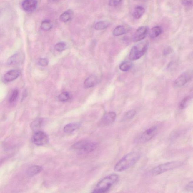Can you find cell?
Instances as JSON below:
<instances>
[{"instance_id": "obj_1", "label": "cell", "mask_w": 193, "mask_h": 193, "mask_svg": "<svg viewBox=\"0 0 193 193\" xmlns=\"http://www.w3.org/2000/svg\"><path fill=\"white\" fill-rule=\"evenodd\" d=\"M140 158V154L137 151H133L123 157L115 165L114 170L116 172L126 171L133 166Z\"/></svg>"}, {"instance_id": "obj_2", "label": "cell", "mask_w": 193, "mask_h": 193, "mask_svg": "<svg viewBox=\"0 0 193 193\" xmlns=\"http://www.w3.org/2000/svg\"><path fill=\"white\" fill-rule=\"evenodd\" d=\"M119 178V175L116 174L108 175L103 178L97 183L92 193H103L107 192L118 181Z\"/></svg>"}, {"instance_id": "obj_3", "label": "cell", "mask_w": 193, "mask_h": 193, "mask_svg": "<svg viewBox=\"0 0 193 193\" xmlns=\"http://www.w3.org/2000/svg\"><path fill=\"white\" fill-rule=\"evenodd\" d=\"M184 164L183 162L174 161L160 165L152 169L149 172V175L154 176L159 175L170 170L180 167Z\"/></svg>"}, {"instance_id": "obj_4", "label": "cell", "mask_w": 193, "mask_h": 193, "mask_svg": "<svg viewBox=\"0 0 193 193\" xmlns=\"http://www.w3.org/2000/svg\"><path fill=\"white\" fill-rule=\"evenodd\" d=\"M97 143L89 140H82L75 143L72 146L73 149L85 154L93 152L97 148Z\"/></svg>"}, {"instance_id": "obj_5", "label": "cell", "mask_w": 193, "mask_h": 193, "mask_svg": "<svg viewBox=\"0 0 193 193\" xmlns=\"http://www.w3.org/2000/svg\"><path fill=\"white\" fill-rule=\"evenodd\" d=\"M148 47V44L147 42L141 43L133 47L130 53V59L131 60L139 59L147 51Z\"/></svg>"}, {"instance_id": "obj_6", "label": "cell", "mask_w": 193, "mask_h": 193, "mask_svg": "<svg viewBox=\"0 0 193 193\" xmlns=\"http://www.w3.org/2000/svg\"><path fill=\"white\" fill-rule=\"evenodd\" d=\"M157 128L156 126H153L146 130L136 139L137 143H143L149 141L156 134Z\"/></svg>"}, {"instance_id": "obj_7", "label": "cell", "mask_w": 193, "mask_h": 193, "mask_svg": "<svg viewBox=\"0 0 193 193\" xmlns=\"http://www.w3.org/2000/svg\"><path fill=\"white\" fill-rule=\"evenodd\" d=\"M48 140L49 138L47 135L42 131H36L31 137L32 142L37 146L46 144L48 143Z\"/></svg>"}, {"instance_id": "obj_8", "label": "cell", "mask_w": 193, "mask_h": 193, "mask_svg": "<svg viewBox=\"0 0 193 193\" xmlns=\"http://www.w3.org/2000/svg\"><path fill=\"white\" fill-rule=\"evenodd\" d=\"M193 77V70H189L184 72L176 79L174 83L175 88H179L186 84Z\"/></svg>"}, {"instance_id": "obj_9", "label": "cell", "mask_w": 193, "mask_h": 193, "mask_svg": "<svg viewBox=\"0 0 193 193\" xmlns=\"http://www.w3.org/2000/svg\"><path fill=\"white\" fill-rule=\"evenodd\" d=\"M116 117V114L114 112H109L106 113L102 118L99 124L102 127L110 125L115 121Z\"/></svg>"}, {"instance_id": "obj_10", "label": "cell", "mask_w": 193, "mask_h": 193, "mask_svg": "<svg viewBox=\"0 0 193 193\" xmlns=\"http://www.w3.org/2000/svg\"><path fill=\"white\" fill-rule=\"evenodd\" d=\"M148 32V29L147 26L140 27L135 31L133 36V41L137 42L142 41L145 38Z\"/></svg>"}, {"instance_id": "obj_11", "label": "cell", "mask_w": 193, "mask_h": 193, "mask_svg": "<svg viewBox=\"0 0 193 193\" xmlns=\"http://www.w3.org/2000/svg\"><path fill=\"white\" fill-rule=\"evenodd\" d=\"M24 54L22 52H19L15 54L9 59L7 60V64L9 65H18L21 64L24 60Z\"/></svg>"}, {"instance_id": "obj_12", "label": "cell", "mask_w": 193, "mask_h": 193, "mask_svg": "<svg viewBox=\"0 0 193 193\" xmlns=\"http://www.w3.org/2000/svg\"><path fill=\"white\" fill-rule=\"evenodd\" d=\"M37 5L36 0H24L22 3L23 9L27 12L34 11L37 8Z\"/></svg>"}, {"instance_id": "obj_13", "label": "cell", "mask_w": 193, "mask_h": 193, "mask_svg": "<svg viewBox=\"0 0 193 193\" xmlns=\"http://www.w3.org/2000/svg\"><path fill=\"white\" fill-rule=\"evenodd\" d=\"M20 74L19 71L13 69L8 71L4 76V79L5 81L9 82L16 80Z\"/></svg>"}, {"instance_id": "obj_14", "label": "cell", "mask_w": 193, "mask_h": 193, "mask_svg": "<svg viewBox=\"0 0 193 193\" xmlns=\"http://www.w3.org/2000/svg\"><path fill=\"white\" fill-rule=\"evenodd\" d=\"M98 79L95 75H92L88 77L84 83V87L85 88H89L94 86L97 84Z\"/></svg>"}, {"instance_id": "obj_15", "label": "cell", "mask_w": 193, "mask_h": 193, "mask_svg": "<svg viewBox=\"0 0 193 193\" xmlns=\"http://www.w3.org/2000/svg\"><path fill=\"white\" fill-rule=\"evenodd\" d=\"M81 124L78 122H73L69 123L64 127V130L66 133H71L80 128Z\"/></svg>"}, {"instance_id": "obj_16", "label": "cell", "mask_w": 193, "mask_h": 193, "mask_svg": "<svg viewBox=\"0 0 193 193\" xmlns=\"http://www.w3.org/2000/svg\"><path fill=\"white\" fill-rule=\"evenodd\" d=\"M42 170V167L41 166H33L28 169L27 174L29 176L33 177L39 173Z\"/></svg>"}, {"instance_id": "obj_17", "label": "cell", "mask_w": 193, "mask_h": 193, "mask_svg": "<svg viewBox=\"0 0 193 193\" xmlns=\"http://www.w3.org/2000/svg\"><path fill=\"white\" fill-rule=\"evenodd\" d=\"M73 15V12L71 10H68L64 12L60 16V19L63 22H67L72 19Z\"/></svg>"}, {"instance_id": "obj_18", "label": "cell", "mask_w": 193, "mask_h": 193, "mask_svg": "<svg viewBox=\"0 0 193 193\" xmlns=\"http://www.w3.org/2000/svg\"><path fill=\"white\" fill-rule=\"evenodd\" d=\"M144 12L145 9L142 6H137L133 12V16L136 19H139L143 16Z\"/></svg>"}, {"instance_id": "obj_19", "label": "cell", "mask_w": 193, "mask_h": 193, "mask_svg": "<svg viewBox=\"0 0 193 193\" xmlns=\"http://www.w3.org/2000/svg\"><path fill=\"white\" fill-rule=\"evenodd\" d=\"M110 25L109 22L107 21H100L96 23L95 25V29L97 30H103L106 29Z\"/></svg>"}, {"instance_id": "obj_20", "label": "cell", "mask_w": 193, "mask_h": 193, "mask_svg": "<svg viewBox=\"0 0 193 193\" xmlns=\"http://www.w3.org/2000/svg\"><path fill=\"white\" fill-rule=\"evenodd\" d=\"M162 33L161 28L159 26L154 27L150 31L149 34L152 38H155L160 35Z\"/></svg>"}, {"instance_id": "obj_21", "label": "cell", "mask_w": 193, "mask_h": 193, "mask_svg": "<svg viewBox=\"0 0 193 193\" xmlns=\"http://www.w3.org/2000/svg\"><path fill=\"white\" fill-rule=\"evenodd\" d=\"M127 30L122 25H119L115 28L113 32V35L115 36H119L125 34Z\"/></svg>"}, {"instance_id": "obj_22", "label": "cell", "mask_w": 193, "mask_h": 193, "mask_svg": "<svg viewBox=\"0 0 193 193\" xmlns=\"http://www.w3.org/2000/svg\"><path fill=\"white\" fill-rule=\"evenodd\" d=\"M132 66V63L129 61H123L119 66V68L123 71H127L131 69Z\"/></svg>"}, {"instance_id": "obj_23", "label": "cell", "mask_w": 193, "mask_h": 193, "mask_svg": "<svg viewBox=\"0 0 193 193\" xmlns=\"http://www.w3.org/2000/svg\"><path fill=\"white\" fill-rule=\"evenodd\" d=\"M53 25L51 22L49 20H45L41 22V29L45 31H48L52 29Z\"/></svg>"}, {"instance_id": "obj_24", "label": "cell", "mask_w": 193, "mask_h": 193, "mask_svg": "<svg viewBox=\"0 0 193 193\" xmlns=\"http://www.w3.org/2000/svg\"><path fill=\"white\" fill-rule=\"evenodd\" d=\"M71 98L70 95L68 92H65L59 95L58 99L60 101L64 102L69 100Z\"/></svg>"}, {"instance_id": "obj_25", "label": "cell", "mask_w": 193, "mask_h": 193, "mask_svg": "<svg viewBox=\"0 0 193 193\" xmlns=\"http://www.w3.org/2000/svg\"><path fill=\"white\" fill-rule=\"evenodd\" d=\"M42 122L43 120L41 119H37L35 120L31 124L32 129L34 130L38 129L40 127H41Z\"/></svg>"}, {"instance_id": "obj_26", "label": "cell", "mask_w": 193, "mask_h": 193, "mask_svg": "<svg viewBox=\"0 0 193 193\" xmlns=\"http://www.w3.org/2000/svg\"><path fill=\"white\" fill-rule=\"evenodd\" d=\"M136 111L134 110L128 111L125 114L123 119L125 121L131 120V119L133 118L134 117L136 114Z\"/></svg>"}, {"instance_id": "obj_27", "label": "cell", "mask_w": 193, "mask_h": 193, "mask_svg": "<svg viewBox=\"0 0 193 193\" xmlns=\"http://www.w3.org/2000/svg\"><path fill=\"white\" fill-rule=\"evenodd\" d=\"M66 47V44L64 42H59L56 44L55 46V49L56 51L59 52H62L65 50Z\"/></svg>"}, {"instance_id": "obj_28", "label": "cell", "mask_w": 193, "mask_h": 193, "mask_svg": "<svg viewBox=\"0 0 193 193\" xmlns=\"http://www.w3.org/2000/svg\"><path fill=\"white\" fill-rule=\"evenodd\" d=\"M19 95V92L17 90H14L13 91L11 95L10 99H9V102L11 103L14 102L16 100L18 97Z\"/></svg>"}, {"instance_id": "obj_29", "label": "cell", "mask_w": 193, "mask_h": 193, "mask_svg": "<svg viewBox=\"0 0 193 193\" xmlns=\"http://www.w3.org/2000/svg\"><path fill=\"white\" fill-rule=\"evenodd\" d=\"M38 64L42 66H46L48 64V60L45 58H41L39 60Z\"/></svg>"}, {"instance_id": "obj_30", "label": "cell", "mask_w": 193, "mask_h": 193, "mask_svg": "<svg viewBox=\"0 0 193 193\" xmlns=\"http://www.w3.org/2000/svg\"><path fill=\"white\" fill-rule=\"evenodd\" d=\"M189 100V97H186L183 99V100L181 102L180 104H179V108L180 109H183L185 108L187 105V103Z\"/></svg>"}, {"instance_id": "obj_31", "label": "cell", "mask_w": 193, "mask_h": 193, "mask_svg": "<svg viewBox=\"0 0 193 193\" xmlns=\"http://www.w3.org/2000/svg\"><path fill=\"white\" fill-rule=\"evenodd\" d=\"M122 0H109V5L111 6H116L118 5Z\"/></svg>"}, {"instance_id": "obj_32", "label": "cell", "mask_w": 193, "mask_h": 193, "mask_svg": "<svg viewBox=\"0 0 193 193\" xmlns=\"http://www.w3.org/2000/svg\"><path fill=\"white\" fill-rule=\"evenodd\" d=\"M186 189L187 191L193 192V181L190 182L186 185Z\"/></svg>"}, {"instance_id": "obj_33", "label": "cell", "mask_w": 193, "mask_h": 193, "mask_svg": "<svg viewBox=\"0 0 193 193\" xmlns=\"http://www.w3.org/2000/svg\"><path fill=\"white\" fill-rule=\"evenodd\" d=\"M51 1H57V0H51Z\"/></svg>"}]
</instances>
